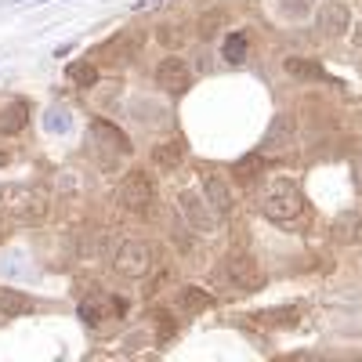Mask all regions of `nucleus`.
<instances>
[{
  "label": "nucleus",
  "mask_w": 362,
  "mask_h": 362,
  "mask_svg": "<svg viewBox=\"0 0 362 362\" xmlns=\"http://www.w3.org/2000/svg\"><path fill=\"white\" fill-rule=\"evenodd\" d=\"M177 210H181V218H185L196 232H214L218 228V210L210 206V199L196 189H181L177 192Z\"/></svg>",
  "instance_id": "6"
},
{
  "label": "nucleus",
  "mask_w": 362,
  "mask_h": 362,
  "mask_svg": "<svg viewBox=\"0 0 362 362\" xmlns=\"http://www.w3.org/2000/svg\"><path fill=\"white\" fill-rule=\"evenodd\" d=\"M156 83L167 90V95H185L189 83H192V69L185 58H163V62L156 66Z\"/></svg>",
  "instance_id": "8"
},
{
  "label": "nucleus",
  "mask_w": 362,
  "mask_h": 362,
  "mask_svg": "<svg viewBox=\"0 0 362 362\" xmlns=\"http://www.w3.org/2000/svg\"><path fill=\"white\" fill-rule=\"evenodd\" d=\"M116 199L127 214H138V218H148L156 210V181L148 177L145 170H131L116 189Z\"/></svg>",
  "instance_id": "3"
},
{
  "label": "nucleus",
  "mask_w": 362,
  "mask_h": 362,
  "mask_svg": "<svg viewBox=\"0 0 362 362\" xmlns=\"http://www.w3.org/2000/svg\"><path fill=\"white\" fill-rule=\"evenodd\" d=\"M25 119H29V105L25 98H11L4 109H0V138H15L25 131Z\"/></svg>",
  "instance_id": "11"
},
{
  "label": "nucleus",
  "mask_w": 362,
  "mask_h": 362,
  "mask_svg": "<svg viewBox=\"0 0 362 362\" xmlns=\"http://www.w3.org/2000/svg\"><path fill=\"white\" fill-rule=\"evenodd\" d=\"M0 203H4V210H8L15 221H25V225H40V221L47 218V203H44V196H37L33 189L4 185V189H0Z\"/></svg>",
  "instance_id": "4"
},
{
  "label": "nucleus",
  "mask_w": 362,
  "mask_h": 362,
  "mask_svg": "<svg viewBox=\"0 0 362 362\" xmlns=\"http://www.w3.org/2000/svg\"><path fill=\"white\" fill-rule=\"evenodd\" d=\"M0 312H4V315H25V312H33V297L0 286Z\"/></svg>",
  "instance_id": "15"
},
{
  "label": "nucleus",
  "mask_w": 362,
  "mask_h": 362,
  "mask_svg": "<svg viewBox=\"0 0 362 362\" xmlns=\"http://www.w3.org/2000/svg\"><path fill=\"white\" fill-rule=\"evenodd\" d=\"M247 47H250L247 33H228L225 44H221V58H225V62H232V66H239L247 58Z\"/></svg>",
  "instance_id": "17"
},
{
  "label": "nucleus",
  "mask_w": 362,
  "mask_h": 362,
  "mask_svg": "<svg viewBox=\"0 0 362 362\" xmlns=\"http://www.w3.org/2000/svg\"><path fill=\"white\" fill-rule=\"evenodd\" d=\"M69 124H73V119H69V112H66L62 105H51V109H47V116H44V127H47V131H54V134H66V131H69Z\"/></svg>",
  "instance_id": "22"
},
{
  "label": "nucleus",
  "mask_w": 362,
  "mask_h": 362,
  "mask_svg": "<svg viewBox=\"0 0 362 362\" xmlns=\"http://www.w3.org/2000/svg\"><path fill=\"white\" fill-rule=\"evenodd\" d=\"M334 239H337V243H344V247L362 243V210L358 206L355 210H344V214L334 221Z\"/></svg>",
  "instance_id": "12"
},
{
  "label": "nucleus",
  "mask_w": 362,
  "mask_h": 362,
  "mask_svg": "<svg viewBox=\"0 0 362 362\" xmlns=\"http://www.w3.org/2000/svg\"><path fill=\"white\" fill-rule=\"evenodd\" d=\"M181 160H185V141H181V138L160 141V145L153 148V163H156L160 170H174Z\"/></svg>",
  "instance_id": "13"
},
{
  "label": "nucleus",
  "mask_w": 362,
  "mask_h": 362,
  "mask_svg": "<svg viewBox=\"0 0 362 362\" xmlns=\"http://www.w3.org/2000/svg\"><path fill=\"white\" fill-rule=\"evenodd\" d=\"M199 177H203V196L210 199V206H214L218 214H228L232 192H228V185H225V177H221L214 167H199Z\"/></svg>",
  "instance_id": "10"
},
{
  "label": "nucleus",
  "mask_w": 362,
  "mask_h": 362,
  "mask_svg": "<svg viewBox=\"0 0 362 362\" xmlns=\"http://www.w3.org/2000/svg\"><path fill=\"white\" fill-rule=\"evenodd\" d=\"M8 160H11V156H8V153H4V148H0V167H4V163H8Z\"/></svg>",
  "instance_id": "26"
},
{
  "label": "nucleus",
  "mask_w": 362,
  "mask_h": 362,
  "mask_svg": "<svg viewBox=\"0 0 362 362\" xmlns=\"http://www.w3.org/2000/svg\"><path fill=\"white\" fill-rule=\"evenodd\" d=\"M90 153H95V160L105 170H116L131 156V141L116 124H109V119H90Z\"/></svg>",
  "instance_id": "2"
},
{
  "label": "nucleus",
  "mask_w": 362,
  "mask_h": 362,
  "mask_svg": "<svg viewBox=\"0 0 362 362\" xmlns=\"http://www.w3.org/2000/svg\"><path fill=\"white\" fill-rule=\"evenodd\" d=\"M218 22H221V11H206V18H203V25H199V37H214Z\"/></svg>",
  "instance_id": "25"
},
{
  "label": "nucleus",
  "mask_w": 362,
  "mask_h": 362,
  "mask_svg": "<svg viewBox=\"0 0 362 362\" xmlns=\"http://www.w3.org/2000/svg\"><path fill=\"white\" fill-rule=\"evenodd\" d=\"M315 22H319V33H322V37L337 40V37H344L348 29H351V11L341 4V0H329V4L319 8Z\"/></svg>",
  "instance_id": "9"
},
{
  "label": "nucleus",
  "mask_w": 362,
  "mask_h": 362,
  "mask_svg": "<svg viewBox=\"0 0 362 362\" xmlns=\"http://www.w3.org/2000/svg\"><path fill=\"white\" fill-rule=\"evenodd\" d=\"M153 268V250L145 239H124L112 254V272L119 279H145Z\"/></svg>",
  "instance_id": "5"
},
{
  "label": "nucleus",
  "mask_w": 362,
  "mask_h": 362,
  "mask_svg": "<svg viewBox=\"0 0 362 362\" xmlns=\"http://www.w3.org/2000/svg\"><path fill=\"white\" fill-rule=\"evenodd\" d=\"M69 80H73L76 87L98 83V69H95V62H73V66H69Z\"/></svg>",
  "instance_id": "20"
},
{
  "label": "nucleus",
  "mask_w": 362,
  "mask_h": 362,
  "mask_svg": "<svg viewBox=\"0 0 362 362\" xmlns=\"http://www.w3.org/2000/svg\"><path fill=\"white\" fill-rule=\"evenodd\" d=\"M177 305H181L185 315H199V312H206L210 305H214V297H210L206 290H199V286H185L177 293Z\"/></svg>",
  "instance_id": "14"
},
{
  "label": "nucleus",
  "mask_w": 362,
  "mask_h": 362,
  "mask_svg": "<svg viewBox=\"0 0 362 362\" xmlns=\"http://www.w3.org/2000/svg\"><path fill=\"white\" fill-rule=\"evenodd\" d=\"M290 141V119L279 116L276 124H272V134L264 138V148H276V145H286Z\"/></svg>",
  "instance_id": "23"
},
{
  "label": "nucleus",
  "mask_w": 362,
  "mask_h": 362,
  "mask_svg": "<svg viewBox=\"0 0 362 362\" xmlns=\"http://www.w3.org/2000/svg\"><path fill=\"white\" fill-rule=\"evenodd\" d=\"M221 272H225V279H228L232 286H239V290H257V286H261V268H257V261H254L247 250H239V247L225 254Z\"/></svg>",
  "instance_id": "7"
},
{
  "label": "nucleus",
  "mask_w": 362,
  "mask_h": 362,
  "mask_svg": "<svg viewBox=\"0 0 362 362\" xmlns=\"http://www.w3.org/2000/svg\"><path fill=\"white\" fill-rule=\"evenodd\" d=\"M131 54H134V44H131L127 37H116L112 44L102 47V58H105L109 66H127V62H131Z\"/></svg>",
  "instance_id": "16"
},
{
  "label": "nucleus",
  "mask_w": 362,
  "mask_h": 362,
  "mask_svg": "<svg viewBox=\"0 0 362 362\" xmlns=\"http://www.w3.org/2000/svg\"><path fill=\"white\" fill-rule=\"evenodd\" d=\"M312 4L315 0H279V11L286 15V18H305V15H312Z\"/></svg>",
  "instance_id": "24"
},
{
  "label": "nucleus",
  "mask_w": 362,
  "mask_h": 362,
  "mask_svg": "<svg viewBox=\"0 0 362 362\" xmlns=\"http://www.w3.org/2000/svg\"><path fill=\"white\" fill-rule=\"evenodd\" d=\"M156 40L163 44V47H185V40H189V33H185V29H181V25H160L156 29Z\"/></svg>",
  "instance_id": "21"
},
{
  "label": "nucleus",
  "mask_w": 362,
  "mask_h": 362,
  "mask_svg": "<svg viewBox=\"0 0 362 362\" xmlns=\"http://www.w3.org/2000/svg\"><path fill=\"white\" fill-rule=\"evenodd\" d=\"M283 69L293 76V80H322V69L315 62H308V58H286Z\"/></svg>",
  "instance_id": "18"
},
{
  "label": "nucleus",
  "mask_w": 362,
  "mask_h": 362,
  "mask_svg": "<svg viewBox=\"0 0 362 362\" xmlns=\"http://www.w3.org/2000/svg\"><path fill=\"white\" fill-rule=\"evenodd\" d=\"M261 210L272 225H283V228H300L305 225V214H308V203H305V192L297 189V181L290 177H279L272 181L264 199H261Z\"/></svg>",
  "instance_id": "1"
},
{
  "label": "nucleus",
  "mask_w": 362,
  "mask_h": 362,
  "mask_svg": "<svg viewBox=\"0 0 362 362\" xmlns=\"http://www.w3.org/2000/svg\"><path fill=\"white\" fill-rule=\"evenodd\" d=\"M261 167H264V160H261V156H243V160H235V163H232V177L247 185L250 177H257V174H261Z\"/></svg>",
  "instance_id": "19"
}]
</instances>
